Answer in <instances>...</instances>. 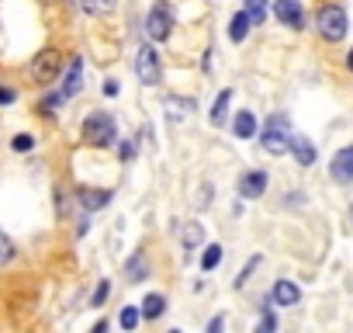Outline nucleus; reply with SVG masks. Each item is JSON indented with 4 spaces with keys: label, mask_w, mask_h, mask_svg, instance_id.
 I'll return each instance as SVG.
<instances>
[{
    "label": "nucleus",
    "mask_w": 353,
    "mask_h": 333,
    "mask_svg": "<svg viewBox=\"0 0 353 333\" xmlns=\"http://www.w3.org/2000/svg\"><path fill=\"white\" fill-rule=\"evenodd\" d=\"M205 243V226L201 222H188V229H184V250L191 254V250H198Z\"/></svg>",
    "instance_id": "21"
},
{
    "label": "nucleus",
    "mask_w": 353,
    "mask_h": 333,
    "mask_svg": "<svg viewBox=\"0 0 353 333\" xmlns=\"http://www.w3.org/2000/svg\"><path fill=\"white\" fill-rule=\"evenodd\" d=\"M329 178L336 184H353V142L343 146V149H336V156L329 163Z\"/></svg>",
    "instance_id": "8"
},
{
    "label": "nucleus",
    "mask_w": 353,
    "mask_h": 333,
    "mask_svg": "<svg viewBox=\"0 0 353 333\" xmlns=\"http://www.w3.org/2000/svg\"><path fill=\"white\" fill-rule=\"evenodd\" d=\"M250 28H253V21H250V15L246 11H239L236 18H232V25H229V39L239 46V42H246V35H250Z\"/></svg>",
    "instance_id": "17"
},
{
    "label": "nucleus",
    "mask_w": 353,
    "mask_h": 333,
    "mask_svg": "<svg viewBox=\"0 0 353 333\" xmlns=\"http://www.w3.org/2000/svg\"><path fill=\"white\" fill-rule=\"evenodd\" d=\"M232 129H236V139H253L256 135V115L253 111H239Z\"/></svg>",
    "instance_id": "18"
},
{
    "label": "nucleus",
    "mask_w": 353,
    "mask_h": 333,
    "mask_svg": "<svg viewBox=\"0 0 353 333\" xmlns=\"http://www.w3.org/2000/svg\"><path fill=\"white\" fill-rule=\"evenodd\" d=\"M229 101H232V91H222L219 97H215V104H212V125L219 129V125H225V115H229Z\"/></svg>",
    "instance_id": "19"
},
{
    "label": "nucleus",
    "mask_w": 353,
    "mask_h": 333,
    "mask_svg": "<svg viewBox=\"0 0 353 333\" xmlns=\"http://www.w3.org/2000/svg\"><path fill=\"white\" fill-rule=\"evenodd\" d=\"M135 77H139V84H145V87H159V80H163V63H159V56H156L152 46H139V49H135Z\"/></svg>",
    "instance_id": "5"
},
{
    "label": "nucleus",
    "mask_w": 353,
    "mask_h": 333,
    "mask_svg": "<svg viewBox=\"0 0 353 333\" xmlns=\"http://www.w3.org/2000/svg\"><path fill=\"white\" fill-rule=\"evenodd\" d=\"M66 97H63V91L59 94H49V97H42V104H39V115H46V118H52L56 111H59V104H63Z\"/></svg>",
    "instance_id": "25"
},
{
    "label": "nucleus",
    "mask_w": 353,
    "mask_h": 333,
    "mask_svg": "<svg viewBox=\"0 0 353 333\" xmlns=\"http://www.w3.org/2000/svg\"><path fill=\"white\" fill-rule=\"evenodd\" d=\"M256 267H260V257H253V260H250V264H246V267L239 271V278H236V288H243V285L250 281V274H253Z\"/></svg>",
    "instance_id": "30"
},
{
    "label": "nucleus",
    "mask_w": 353,
    "mask_h": 333,
    "mask_svg": "<svg viewBox=\"0 0 353 333\" xmlns=\"http://www.w3.org/2000/svg\"><path fill=\"white\" fill-rule=\"evenodd\" d=\"M243 11L250 15V21H253V28H256V25H263V18H267V0H246Z\"/></svg>",
    "instance_id": "22"
},
{
    "label": "nucleus",
    "mask_w": 353,
    "mask_h": 333,
    "mask_svg": "<svg viewBox=\"0 0 353 333\" xmlns=\"http://www.w3.org/2000/svg\"><path fill=\"white\" fill-rule=\"evenodd\" d=\"M111 198H114L111 188H77V205L83 212H101L111 205Z\"/></svg>",
    "instance_id": "9"
},
{
    "label": "nucleus",
    "mask_w": 353,
    "mask_h": 333,
    "mask_svg": "<svg viewBox=\"0 0 353 333\" xmlns=\"http://www.w3.org/2000/svg\"><path fill=\"white\" fill-rule=\"evenodd\" d=\"M118 156H121V160H132V156H135V142H121V146H118Z\"/></svg>",
    "instance_id": "32"
},
{
    "label": "nucleus",
    "mask_w": 353,
    "mask_h": 333,
    "mask_svg": "<svg viewBox=\"0 0 353 333\" xmlns=\"http://www.w3.org/2000/svg\"><path fill=\"white\" fill-rule=\"evenodd\" d=\"M163 111L170 122H184L191 111H194V97H176V94H166L163 97Z\"/></svg>",
    "instance_id": "12"
},
{
    "label": "nucleus",
    "mask_w": 353,
    "mask_h": 333,
    "mask_svg": "<svg viewBox=\"0 0 353 333\" xmlns=\"http://www.w3.org/2000/svg\"><path fill=\"white\" fill-rule=\"evenodd\" d=\"M108 295H111V281L104 278V281L94 288V298H90V305H104V302H108Z\"/></svg>",
    "instance_id": "28"
},
{
    "label": "nucleus",
    "mask_w": 353,
    "mask_h": 333,
    "mask_svg": "<svg viewBox=\"0 0 353 333\" xmlns=\"http://www.w3.org/2000/svg\"><path fill=\"white\" fill-rule=\"evenodd\" d=\"M291 153H294L298 166H312V163H315V146H312V139H305V135H291Z\"/></svg>",
    "instance_id": "14"
},
{
    "label": "nucleus",
    "mask_w": 353,
    "mask_h": 333,
    "mask_svg": "<svg viewBox=\"0 0 353 333\" xmlns=\"http://www.w3.org/2000/svg\"><path fill=\"white\" fill-rule=\"evenodd\" d=\"M260 330H263V333L277 330V316L270 312V302H263V319H260Z\"/></svg>",
    "instance_id": "29"
},
{
    "label": "nucleus",
    "mask_w": 353,
    "mask_h": 333,
    "mask_svg": "<svg viewBox=\"0 0 353 333\" xmlns=\"http://www.w3.org/2000/svg\"><path fill=\"white\" fill-rule=\"evenodd\" d=\"M267 184H270L267 171H246V174L239 178V198H246V202H253V198H263Z\"/></svg>",
    "instance_id": "10"
},
{
    "label": "nucleus",
    "mask_w": 353,
    "mask_h": 333,
    "mask_svg": "<svg viewBox=\"0 0 353 333\" xmlns=\"http://www.w3.org/2000/svg\"><path fill=\"white\" fill-rule=\"evenodd\" d=\"M291 118L281 111V115H270L267 118V125H263V132H260V146H263V153H270V156H284V153H291Z\"/></svg>",
    "instance_id": "3"
},
{
    "label": "nucleus",
    "mask_w": 353,
    "mask_h": 333,
    "mask_svg": "<svg viewBox=\"0 0 353 333\" xmlns=\"http://www.w3.org/2000/svg\"><path fill=\"white\" fill-rule=\"evenodd\" d=\"M80 87H83V56H77V59L70 63V70H66V80H63V97H73V94H80Z\"/></svg>",
    "instance_id": "13"
},
{
    "label": "nucleus",
    "mask_w": 353,
    "mask_h": 333,
    "mask_svg": "<svg viewBox=\"0 0 353 333\" xmlns=\"http://www.w3.org/2000/svg\"><path fill=\"white\" fill-rule=\"evenodd\" d=\"M125 274H128V281H145V278H149V260H145V254H142V250L128 257Z\"/></svg>",
    "instance_id": "16"
},
{
    "label": "nucleus",
    "mask_w": 353,
    "mask_h": 333,
    "mask_svg": "<svg viewBox=\"0 0 353 333\" xmlns=\"http://www.w3.org/2000/svg\"><path fill=\"white\" fill-rule=\"evenodd\" d=\"M163 309H166V295H159V292H149V295L142 298V305H139L142 319H159Z\"/></svg>",
    "instance_id": "15"
},
{
    "label": "nucleus",
    "mask_w": 353,
    "mask_h": 333,
    "mask_svg": "<svg viewBox=\"0 0 353 333\" xmlns=\"http://www.w3.org/2000/svg\"><path fill=\"white\" fill-rule=\"evenodd\" d=\"M63 73V53L59 49H42L35 59H32V66H28V77L35 80V84H52L56 77Z\"/></svg>",
    "instance_id": "4"
},
{
    "label": "nucleus",
    "mask_w": 353,
    "mask_h": 333,
    "mask_svg": "<svg viewBox=\"0 0 353 333\" xmlns=\"http://www.w3.org/2000/svg\"><path fill=\"white\" fill-rule=\"evenodd\" d=\"M315 32H319V39H325V42H343L346 39V32H350V15H346V8H339V4H322L319 11H315Z\"/></svg>",
    "instance_id": "2"
},
{
    "label": "nucleus",
    "mask_w": 353,
    "mask_h": 333,
    "mask_svg": "<svg viewBox=\"0 0 353 333\" xmlns=\"http://www.w3.org/2000/svg\"><path fill=\"white\" fill-rule=\"evenodd\" d=\"M222 326H225V319H222V316H215V319H212V323H208V333H219V330H222Z\"/></svg>",
    "instance_id": "36"
},
{
    "label": "nucleus",
    "mask_w": 353,
    "mask_h": 333,
    "mask_svg": "<svg viewBox=\"0 0 353 333\" xmlns=\"http://www.w3.org/2000/svg\"><path fill=\"white\" fill-rule=\"evenodd\" d=\"M139 319H142V312H139L135 305H128V309H121L118 326H121V330H135V326H139Z\"/></svg>",
    "instance_id": "26"
},
{
    "label": "nucleus",
    "mask_w": 353,
    "mask_h": 333,
    "mask_svg": "<svg viewBox=\"0 0 353 333\" xmlns=\"http://www.w3.org/2000/svg\"><path fill=\"white\" fill-rule=\"evenodd\" d=\"M14 257H18V247H14V240H11L8 233H0V267H8Z\"/></svg>",
    "instance_id": "24"
},
{
    "label": "nucleus",
    "mask_w": 353,
    "mask_h": 333,
    "mask_svg": "<svg viewBox=\"0 0 353 333\" xmlns=\"http://www.w3.org/2000/svg\"><path fill=\"white\" fill-rule=\"evenodd\" d=\"M145 35L152 42H166L173 35V8L166 4V0H159V4L145 15Z\"/></svg>",
    "instance_id": "6"
},
{
    "label": "nucleus",
    "mask_w": 353,
    "mask_h": 333,
    "mask_svg": "<svg viewBox=\"0 0 353 333\" xmlns=\"http://www.w3.org/2000/svg\"><path fill=\"white\" fill-rule=\"evenodd\" d=\"M87 233H90V219L83 216V219H80V226H77V236H87Z\"/></svg>",
    "instance_id": "35"
},
{
    "label": "nucleus",
    "mask_w": 353,
    "mask_h": 333,
    "mask_svg": "<svg viewBox=\"0 0 353 333\" xmlns=\"http://www.w3.org/2000/svg\"><path fill=\"white\" fill-rule=\"evenodd\" d=\"M222 264V243H212L205 247V257H201V271H215Z\"/></svg>",
    "instance_id": "23"
},
{
    "label": "nucleus",
    "mask_w": 353,
    "mask_h": 333,
    "mask_svg": "<svg viewBox=\"0 0 353 333\" xmlns=\"http://www.w3.org/2000/svg\"><path fill=\"white\" fill-rule=\"evenodd\" d=\"M346 70H350V73H353V49H350V53H346Z\"/></svg>",
    "instance_id": "37"
},
{
    "label": "nucleus",
    "mask_w": 353,
    "mask_h": 333,
    "mask_svg": "<svg viewBox=\"0 0 353 333\" xmlns=\"http://www.w3.org/2000/svg\"><path fill=\"white\" fill-rule=\"evenodd\" d=\"M208 202H212V184H201V198H198V205L205 209Z\"/></svg>",
    "instance_id": "34"
},
{
    "label": "nucleus",
    "mask_w": 353,
    "mask_h": 333,
    "mask_svg": "<svg viewBox=\"0 0 353 333\" xmlns=\"http://www.w3.org/2000/svg\"><path fill=\"white\" fill-rule=\"evenodd\" d=\"M80 8L87 15H94V18H104V15H111L118 8V0H80Z\"/></svg>",
    "instance_id": "20"
},
{
    "label": "nucleus",
    "mask_w": 353,
    "mask_h": 333,
    "mask_svg": "<svg viewBox=\"0 0 353 333\" xmlns=\"http://www.w3.org/2000/svg\"><path fill=\"white\" fill-rule=\"evenodd\" d=\"M274 18L284 28L301 32L305 28V8H301V0H274Z\"/></svg>",
    "instance_id": "7"
},
{
    "label": "nucleus",
    "mask_w": 353,
    "mask_h": 333,
    "mask_svg": "<svg viewBox=\"0 0 353 333\" xmlns=\"http://www.w3.org/2000/svg\"><path fill=\"white\" fill-rule=\"evenodd\" d=\"M80 139L94 149H108L118 142V122L108 115V111H90L83 122H80Z\"/></svg>",
    "instance_id": "1"
},
{
    "label": "nucleus",
    "mask_w": 353,
    "mask_h": 333,
    "mask_svg": "<svg viewBox=\"0 0 353 333\" xmlns=\"http://www.w3.org/2000/svg\"><path fill=\"white\" fill-rule=\"evenodd\" d=\"M270 302H274V305L291 309V305H298V302H301V288H298L294 281L281 278V281H274V288H270Z\"/></svg>",
    "instance_id": "11"
},
{
    "label": "nucleus",
    "mask_w": 353,
    "mask_h": 333,
    "mask_svg": "<svg viewBox=\"0 0 353 333\" xmlns=\"http://www.w3.org/2000/svg\"><path fill=\"white\" fill-rule=\"evenodd\" d=\"M18 101V91L14 87H0V104H14Z\"/></svg>",
    "instance_id": "31"
},
{
    "label": "nucleus",
    "mask_w": 353,
    "mask_h": 333,
    "mask_svg": "<svg viewBox=\"0 0 353 333\" xmlns=\"http://www.w3.org/2000/svg\"><path fill=\"white\" fill-rule=\"evenodd\" d=\"M118 80H104V97H118Z\"/></svg>",
    "instance_id": "33"
},
{
    "label": "nucleus",
    "mask_w": 353,
    "mask_h": 333,
    "mask_svg": "<svg viewBox=\"0 0 353 333\" xmlns=\"http://www.w3.org/2000/svg\"><path fill=\"white\" fill-rule=\"evenodd\" d=\"M11 146H14V153H32L35 149V135L32 132H21V135H14Z\"/></svg>",
    "instance_id": "27"
}]
</instances>
